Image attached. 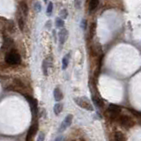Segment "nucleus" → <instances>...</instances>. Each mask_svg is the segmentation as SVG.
I'll return each mask as SVG.
<instances>
[{"label": "nucleus", "instance_id": "obj_1", "mask_svg": "<svg viewBox=\"0 0 141 141\" xmlns=\"http://www.w3.org/2000/svg\"><path fill=\"white\" fill-rule=\"evenodd\" d=\"M74 102L77 105L80 106V108H84L86 110H88V111H94L93 105L91 104L89 99L87 97H76V98H74Z\"/></svg>", "mask_w": 141, "mask_h": 141}, {"label": "nucleus", "instance_id": "obj_2", "mask_svg": "<svg viewBox=\"0 0 141 141\" xmlns=\"http://www.w3.org/2000/svg\"><path fill=\"white\" fill-rule=\"evenodd\" d=\"M6 61L8 64L10 65H16L20 64L21 62V58L17 52L15 51H11L9 52L6 56Z\"/></svg>", "mask_w": 141, "mask_h": 141}, {"label": "nucleus", "instance_id": "obj_3", "mask_svg": "<svg viewBox=\"0 0 141 141\" xmlns=\"http://www.w3.org/2000/svg\"><path fill=\"white\" fill-rule=\"evenodd\" d=\"M118 121L122 126L126 127V128H132L135 124V122L128 116H120Z\"/></svg>", "mask_w": 141, "mask_h": 141}, {"label": "nucleus", "instance_id": "obj_4", "mask_svg": "<svg viewBox=\"0 0 141 141\" xmlns=\"http://www.w3.org/2000/svg\"><path fill=\"white\" fill-rule=\"evenodd\" d=\"M72 119H73V116L72 115V114H69V115H67L66 117L64 119V121L62 122L61 124H60V127H59V130H58V132H64V130H66V129L68 128L70 124H72Z\"/></svg>", "mask_w": 141, "mask_h": 141}, {"label": "nucleus", "instance_id": "obj_5", "mask_svg": "<svg viewBox=\"0 0 141 141\" xmlns=\"http://www.w3.org/2000/svg\"><path fill=\"white\" fill-rule=\"evenodd\" d=\"M67 37H68V31L65 28H62L58 33V39H59V42L61 45H64L66 42Z\"/></svg>", "mask_w": 141, "mask_h": 141}, {"label": "nucleus", "instance_id": "obj_6", "mask_svg": "<svg viewBox=\"0 0 141 141\" xmlns=\"http://www.w3.org/2000/svg\"><path fill=\"white\" fill-rule=\"evenodd\" d=\"M53 95H54L55 100H56V102H60L64 97L63 93H62L61 90H60L58 87H56V88L54 89V94Z\"/></svg>", "mask_w": 141, "mask_h": 141}, {"label": "nucleus", "instance_id": "obj_7", "mask_svg": "<svg viewBox=\"0 0 141 141\" xmlns=\"http://www.w3.org/2000/svg\"><path fill=\"white\" fill-rule=\"evenodd\" d=\"M108 112H111V113L120 114L121 108L119 107V106L116 105V104H110V105L108 106Z\"/></svg>", "mask_w": 141, "mask_h": 141}, {"label": "nucleus", "instance_id": "obj_8", "mask_svg": "<svg viewBox=\"0 0 141 141\" xmlns=\"http://www.w3.org/2000/svg\"><path fill=\"white\" fill-rule=\"evenodd\" d=\"M93 102L97 107H99V108H103L104 107V102L102 100V99L100 98V97L93 96Z\"/></svg>", "mask_w": 141, "mask_h": 141}, {"label": "nucleus", "instance_id": "obj_9", "mask_svg": "<svg viewBox=\"0 0 141 141\" xmlns=\"http://www.w3.org/2000/svg\"><path fill=\"white\" fill-rule=\"evenodd\" d=\"M69 58H70V54H67L64 56V58L62 59V69L65 70L67 68L69 64Z\"/></svg>", "mask_w": 141, "mask_h": 141}, {"label": "nucleus", "instance_id": "obj_10", "mask_svg": "<svg viewBox=\"0 0 141 141\" xmlns=\"http://www.w3.org/2000/svg\"><path fill=\"white\" fill-rule=\"evenodd\" d=\"M53 110H54V113L56 116H58L60 113H61L62 111H63V104L61 103H56V105L54 106V108H53Z\"/></svg>", "mask_w": 141, "mask_h": 141}, {"label": "nucleus", "instance_id": "obj_11", "mask_svg": "<svg viewBox=\"0 0 141 141\" xmlns=\"http://www.w3.org/2000/svg\"><path fill=\"white\" fill-rule=\"evenodd\" d=\"M99 4V0H90L89 2V11L93 12L97 8Z\"/></svg>", "mask_w": 141, "mask_h": 141}, {"label": "nucleus", "instance_id": "obj_12", "mask_svg": "<svg viewBox=\"0 0 141 141\" xmlns=\"http://www.w3.org/2000/svg\"><path fill=\"white\" fill-rule=\"evenodd\" d=\"M37 130H38V124H34L32 125V126L29 128V130H28V134H29V135H31L32 137H33V136L34 135L35 133H36Z\"/></svg>", "mask_w": 141, "mask_h": 141}, {"label": "nucleus", "instance_id": "obj_13", "mask_svg": "<svg viewBox=\"0 0 141 141\" xmlns=\"http://www.w3.org/2000/svg\"><path fill=\"white\" fill-rule=\"evenodd\" d=\"M115 141H125L124 135L121 132H116L115 133Z\"/></svg>", "mask_w": 141, "mask_h": 141}, {"label": "nucleus", "instance_id": "obj_14", "mask_svg": "<svg viewBox=\"0 0 141 141\" xmlns=\"http://www.w3.org/2000/svg\"><path fill=\"white\" fill-rule=\"evenodd\" d=\"M20 8L22 12L24 13L25 16H28V6L26 2H21L20 3Z\"/></svg>", "mask_w": 141, "mask_h": 141}, {"label": "nucleus", "instance_id": "obj_15", "mask_svg": "<svg viewBox=\"0 0 141 141\" xmlns=\"http://www.w3.org/2000/svg\"><path fill=\"white\" fill-rule=\"evenodd\" d=\"M42 72H43V74L45 76H48V63H47V60H43L42 62Z\"/></svg>", "mask_w": 141, "mask_h": 141}, {"label": "nucleus", "instance_id": "obj_16", "mask_svg": "<svg viewBox=\"0 0 141 141\" xmlns=\"http://www.w3.org/2000/svg\"><path fill=\"white\" fill-rule=\"evenodd\" d=\"M56 26L58 28H63L64 26V21L61 18H56Z\"/></svg>", "mask_w": 141, "mask_h": 141}, {"label": "nucleus", "instance_id": "obj_17", "mask_svg": "<svg viewBox=\"0 0 141 141\" xmlns=\"http://www.w3.org/2000/svg\"><path fill=\"white\" fill-rule=\"evenodd\" d=\"M59 15H60V18H61L62 20H64V19H66V18H67L68 12H67V11L65 9H63L61 12H60Z\"/></svg>", "mask_w": 141, "mask_h": 141}, {"label": "nucleus", "instance_id": "obj_18", "mask_svg": "<svg viewBox=\"0 0 141 141\" xmlns=\"http://www.w3.org/2000/svg\"><path fill=\"white\" fill-rule=\"evenodd\" d=\"M52 10H53V4L51 2H50L48 4V7H47V15L50 16L52 12Z\"/></svg>", "mask_w": 141, "mask_h": 141}, {"label": "nucleus", "instance_id": "obj_19", "mask_svg": "<svg viewBox=\"0 0 141 141\" xmlns=\"http://www.w3.org/2000/svg\"><path fill=\"white\" fill-rule=\"evenodd\" d=\"M18 24H19L20 29L21 31H23V29H24V20H23L22 18H20V19L18 20Z\"/></svg>", "mask_w": 141, "mask_h": 141}, {"label": "nucleus", "instance_id": "obj_20", "mask_svg": "<svg viewBox=\"0 0 141 141\" xmlns=\"http://www.w3.org/2000/svg\"><path fill=\"white\" fill-rule=\"evenodd\" d=\"M34 10L37 12H40L42 11V6H41V4H40L39 2H36L34 4Z\"/></svg>", "mask_w": 141, "mask_h": 141}, {"label": "nucleus", "instance_id": "obj_21", "mask_svg": "<svg viewBox=\"0 0 141 141\" xmlns=\"http://www.w3.org/2000/svg\"><path fill=\"white\" fill-rule=\"evenodd\" d=\"M45 139V134L43 132H40L39 136L37 138V141H44Z\"/></svg>", "mask_w": 141, "mask_h": 141}, {"label": "nucleus", "instance_id": "obj_22", "mask_svg": "<svg viewBox=\"0 0 141 141\" xmlns=\"http://www.w3.org/2000/svg\"><path fill=\"white\" fill-rule=\"evenodd\" d=\"M80 26H81V28H82V29L85 30L86 28V20H82Z\"/></svg>", "mask_w": 141, "mask_h": 141}, {"label": "nucleus", "instance_id": "obj_23", "mask_svg": "<svg viewBox=\"0 0 141 141\" xmlns=\"http://www.w3.org/2000/svg\"><path fill=\"white\" fill-rule=\"evenodd\" d=\"M45 28H46L47 29H50V28H51V20L47 21L46 25H45Z\"/></svg>", "mask_w": 141, "mask_h": 141}, {"label": "nucleus", "instance_id": "obj_24", "mask_svg": "<svg viewBox=\"0 0 141 141\" xmlns=\"http://www.w3.org/2000/svg\"><path fill=\"white\" fill-rule=\"evenodd\" d=\"M75 6H76L78 9L80 7V0H75Z\"/></svg>", "mask_w": 141, "mask_h": 141}, {"label": "nucleus", "instance_id": "obj_25", "mask_svg": "<svg viewBox=\"0 0 141 141\" xmlns=\"http://www.w3.org/2000/svg\"><path fill=\"white\" fill-rule=\"evenodd\" d=\"M62 140H63V135H60V136H58L54 141H62Z\"/></svg>", "mask_w": 141, "mask_h": 141}, {"label": "nucleus", "instance_id": "obj_26", "mask_svg": "<svg viewBox=\"0 0 141 141\" xmlns=\"http://www.w3.org/2000/svg\"><path fill=\"white\" fill-rule=\"evenodd\" d=\"M44 3H46L47 4V3H48V0H44Z\"/></svg>", "mask_w": 141, "mask_h": 141}, {"label": "nucleus", "instance_id": "obj_27", "mask_svg": "<svg viewBox=\"0 0 141 141\" xmlns=\"http://www.w3.org/2000/svg\"><path fill=\"white\" fill-rule=\"evenodd\" d=\"M72 141H76V140H72Z\"/></svg>", "mask_w": 141, "mask_h": 141}]
</instances>
